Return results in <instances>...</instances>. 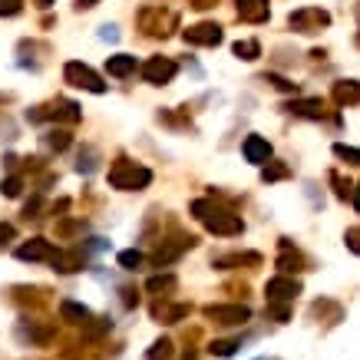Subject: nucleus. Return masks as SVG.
<instances>
[{
	"label": "nucleus",
	"instance_id": "a19ab883",
	"mask_svg": "<svg viewBox=\"0 0 360 360\" xmlns=\"http://www.w3.org/2000/svg\"><path fill=\"white\" fill-rule=\"evenodd\" d=\"M357 47H360V34H357Z\"/></svg>",
	"mask_w": 360,
	"mask_h": 360
},
{
	"label": "nucleus",
	"instance_id": "e433bc0d",
	"mask_svg": "<svg viewBox=\"0 0 360 360\" xmlns=\"http://www.w3.org/2000/svg\"><path fill=\"white\" fill-rule=\"evenodd\" d=\"M350 195H354V209L360 211V185H354V189H350Z\"/></svg>",
	"mask_w": 360,
	"mask_h": 360
},
{
	"label": "nucleus",
	"instance_id": "473e14b6",
	"mask_svg": "<svg viewBox=\"0 0 360 360\" xmlns=\"http://www.w3.org/2000/svg\"><path fill=\"white\" fill-rule=\"evenodd\" d=\"M23 10V0H0V17H17Z\"/></svg>",
	"mask_w": 360,
	"mask_h": 360
},
{
	"label": "nucleus",
	"instance_id": "4c0bfd02",
	"mask_svg": "<svg viewBox=\"0 0 360 360\" xmlns=\"http://www.w3.org/2000/svg\"><path fill=\"white\" fill-rule=\"evenodd\" d=\"M103 40H116V27H103Z\"/></svg>",
	"mask_w": 360,
	"mask_h": 360
},
{
	"label": "nucleus",
	"instance_id": "ea45409f",
	"mask_svg": "<svg viewBox=\"0 0 360 360\" xmlns=\"http://www.w3.org/2000/svg\"><path fill=\"white\" fill-rule=\"evenodd\" d=\"M40 7H50V3H53V0H37Z\"/></svg>",
	"mask_w": 360,
	"mask_h": 360
},
{
	"label": "nucleus",
	"instance_id": "f704fd0d",
	"mask_svg": "<svg viewBox=\"0 0 360 360\" xmlns=\"http://www.w3.org/2000/svg\"><path fill=\"white\" fill-rule=\"evenodd\" d=\"M14 235H17V228H14V225H0V245H3V242H10Z\"/></svg>",
	"mask_w": 360,
	"mask_h": 360
},
{
	"label": "nucleus",
	"instance_id": "c756f323",
	"mask_svg": "<svg viewBox=\"0 0 360 360\" xmlns=\"http://www.w3.org/2000/svg\"><path fill=\"white\" fill-rule=\"evenodd\" d=\"M0 189H3L7 198H17L20 189H23V179H20V175H10V179H3V185H0Z\"/></svg>",
	"mask_w": 360,
	"mask_h": 360
},
{
	"label": "nucleus",
	"instance_id": "2f4dec72",
	"mask_svg": "<svg viewBox=\"0 0 360 360\" xmlns=\"http://www.w3.org/2000/svg\"><path fill=\"white\" fill-rule=\"evenodd\" d=\"M344 245L350 248L354 255H360V225H354V228H347V231H344Z\"/></svg>",
	"mask_w": 360,
	"mask_h": 360
},
{
	"label": "nucleus",
	"instance_id": "7c9ffc66",
	"mask_svg": "<svg viewBox=\"0 0 360 360\" xmlns=\"http://www.w3.org/2000/svg\"><path fill=\"white\" fill-rule=\"evenodd\" d=\"M119 265L126 268V271H136V268L142 265V251H123L119 255Z\"/></svg>",
	"mask_w": 360,
	"mask_h": 360
},
{
	"label": "nucleus",
	"instance_id": "423d86ee",
	"mask_svg": "<svg viewBox=\"0 0 360 360\" xmlns=\"http://www.w3.org/2000/svg\"><path fill=\"white\" fill-rule=\"evenodd\" d=\"M179 23V17L172 10H162V7H146L139 14V27L149 34V37H169L172 27Z\"/></svg>",
	"mask_w": 360,
	"mask_h": 360
},
{
	"label": "nucleus",
	"instance_id": "4be33fe9",
	"mask_svg": "<svg viewBox=\"0 0 360 360\" xmlns=\"http://www.w3.org/2000/svg\"><path fill=\"white\" fill-rule=\"evenodd\" d=\"M146 291H152V294L175 291V278H172V274H155V278H149V281H146Z\"/></svg>",
	"mask_w": 360,
	"mask_h": 360
},
{
	"label": "nucleus",
	"instance_id": "ddd939ff",
	"mask_svg": "<svg viewBox=\"0 0 360 360\" xmlns=\"http://www.w3.org/2000/svg\"><path fill=\"white\" fill-rule=\"evenodd\" d=\"M242 152H245L248 162H255V166H265L268 159H271V142H268V139H261V136H248L245 146H242Z\"/></svg>",
	"mask_w": 360,
	"mask_h": 360
},
{
	"label": "nucleus",
	"instance_id": "f03ea898",
	"mask_svg": "<svg viewBox=\"0 0 360 360\" xmlns=\"http://www.w3.org/2000/svg\"><path fill=\"white\" fill-rule=\"evenodd\" d=\"M152 182V172L139 162H129V159H116L110 166V185L119 192H139Z\"/></svg>",
	"mask_w": 360,
	"mask_h": 360
},
{
	"label": "nucleus",
	"instance_id": "7ed1b4c3",
	"mask_svg": "<svg viewBox=\"0 0 360 360\" xmlns=\"http://www.w3.org/2000/svg\"><path fill=\"white\" fill-rule=\"evenodd\" d=\"M27 119L30 123H79L83 113H79V106H76L73 99H53L47 106L27 110Z\"/></svg>",
	"mask_w": 360,
	"mask_h": 360
},
{
	"label": "nucleus",
	"instance_id": "aec40b11",
	"mask_svg": "<svg viewBox=\"0 0 360 360\" xmlns=\"http://www.w3.org/2000/svg\"><path fill=\"white\" fill-rule=\"evenodd\" d=\"M70 142H73V139H70V133H66V129H50V133L43 136V146H47L50 152H63Z\"/></svg>",
	"mask_w": 360,
	"mask_h": 360
},
{
	"label": "nucleus",
	"instance_id": "9d476101",
	"mask_svg": "<svg viewBox=\"0 0 360 360\" xmlns=\"http://www.w3.org/2000/svg\"><path fill=\"white\" fill-rule=\"evenodd\" d=\"M205 314L215 324H245L251 318L245 304H211V307H205Z\"/></svg>",
	"mask_w": 360,
	"mask_h": 360
},
{
	"label": "nucleus",
	"instance_id": "bb28decb",
	"mask_svg": "<svg viewBox=\"0 0 360 360\" xmlns=\"http://www.w3.org/2000/svg\"><path fill=\"white\" fill-rule=\"evenodd\" d=\"M172 357V344L169 341H155L152 350L146 354V360H169Z\"/></svg>",
	"mask_w": 360,
	"mask_h": 360
},
{
	"label": "nucleus",
	"instance_id": "5701e85b",
	"mask_svg": "<svg viewBox=\"0 0 360 360\" xmlns=\"http://www.w3.org/2000/svg\"><path fill=\"white\" fill-rule=\"evenodd\" d=\"M189 304H175V307H155V318H162L166 324L179 321V318H189Z\"/></svg>",
	"mask_w": 360,
	"mask_h": 360
},
{
	"label": "nucleus",
	"instance_id": "f8f14e48",
	"mask_svg": "<svg viewBox=\"0 0 360 360\" xmlns=\"http://www.w3.org/2000/svg\"><path fill=\"white\" fill-rule=\"evenodd\" d=\"M235 7H238V17L248 20V23H265L271 17L268 0H235Z\"/></svg>",
	"mask_w": 360,
	"mask_h": 360
},
{
	"label": "nucleus",
	"instance_id": "2eb2a0df",
	"mask_svg": "<svg viewBox=\"0 0 360 360\" xmlns=\"http://www.w3.org/2000/svg\"><path fill=\"white\" fill-rule=\"evenodd\" d=\"M287 113L298 116V119H324V99L311 96V99H294L287 106Z\"/></svg>",
	"mask_w": 360,
	"mask_h": 360
},
{
	"label": "nucleus",
	"instance_id": "dca6fc26",
	"mask_svg": "<svg viewBox=\"0 0 360 360\" xmlns=\"http://www.w3.org/2000/svg\"><path fill=\"white\" fill-rule=\"evenodd\" d=\"M106 73L116 76V79L136 73V57H129V53H116V57H110L106 60Z\"/></svg>",
	"mask_w": 360,
	"mask_h": 360
},
{
	"label": "nucleus",
	"instance_id": "0eeeda50",
	"mask_svg": "<svg viewBox=\"0 0 360 360\" xmlns=\"http://www.w3.org/2000/svg\"><path fill=\"white\" fill-rule=\"evenodd\" d=\"M175 73H179V63L169 60V57H149L146 63H142V79L152 83V86H166V83H172Z\"/></svg>",
	"mask_w": 360,
	"mask_h": 360
},
{
	"label": "nucleus",
	"instance_id": "393cba45",
	"mask_svg": "<svg viewBox=\"0 0 360 360\" xmlns=\"http://www.w3.org/2000/svg\"><path fill=\"white\" fill-rule=\"evenodd\" d=\"M265 83H271L281 93H298V83H291V79H285V76H278V73H265Z\"/></svg>",
	"mask_w": 360,
	"mask_h": 360
},
{
	"label": "nucleus",
	"instance_id": "9b49d317",
	"mask_svg": "<svg viewBox=\"0 0 360 360\" xmlns=\"http://www.w3.org/2000/svg\"><path fill=\"white\" fill-rule=\"evenodd\" d=\"M53 255H57V248H53V242H47V238H30L27 245L17 248L20 261H53Z\"/></svg>",
	"mask_w": 360,
	"mask_h": 360
},
{
	"label": "nucleus",
	"instance_id": "c9c22d12",
	"mask_svg": "<svg viewBox=\"0 0 360 360\" xmlns=\"http://www.w3.org/2000/svg\"><path fill=\"white\" fill-rule=\"evenodd\" d=\"M215 3H218V0H192L195 10H209V7H215Z\"/></svg>",
	"mask_w": 360,
	"mask_h": 360
},
{
	"label": "nucleus",
	"instance_id": "cd10ccee",
	"mask_svg": "<svg viewBox=\"0 0 360 360\" xmlns=\"http://www.w3.org/2000/svg\"><path fill=\"white\" fill-rule=\"evenodd\" d=\"M76 172H83V175H93L96 172V152L86 149V155L79 152V162H76Z\"/></svg>",
	"mask_w": 360,
	"mask_h": 360
},
{
	"label": "nucleus",
	"instance_id": "72a5a7b5",
	"mask_svg": "<svg viewBox=\"0 0 360 360\" xmlns=\"http://www.w3.org/2000/svg\"><path fill=\"white\" fill-rule=\"evenodd\" d=\"M331 182H334V185H337V198H347V195H350V182H344L341 175H337V172H331Z\"/></svg>",
	"mask_w": 360,
	"mask_h": 360
},
{
	"label": "nucleus",
	"instance_id": "a878e982",
	"mask_svg": "<svg viewBox=\"0 0 360 360\" xmlns=\"http://www.w3.org/2000/svg\"><path fill=\"white\" fill-rule=\"evenodd\" d=\"M238 347H242L238 341H215V344L209 347V350L215 354V357H231V354H235Z\"/></svg>",
	"mask_w": 360,
	"mask_h": 360
},
{
	"label": "nucleus",
	"instance_id": "f3484780",
	"mask_svg": "<svg viewBox=\"0 0 360 360\" xmlns=\"http://www.w3.org/2000/svg\"><path fill=\"white\" fill-rule=\"evenodd\" d=\"M53 265H57V271H63V274H73V271L83 268V251H79V248H76V251H57V255H53Z\"/></svg>",
	"mask_w": 360,
	"mask_h": 360
},
{
	"label": "nucleus",
	"instance_id": "6ab92c4d",
	"mask_svg": "<svg viewBox=\"0 0 360 360\" xmlns=\"http://www.w3.org/2000/svg\"><path fill=\"white\" fill-rule=\"evenodd\" d=\"M60 314H63V321L90 324V307H83V304H76V301H63L60 304Z\"/></svg>",
	"mask_w": 360,
	"mask_h": 360
},
{
	"label": "nucleus",
	"instance_id": "1a4fd4ad",
	"mask_svg": "<svg viewBox=\"0 0 360 360\" xmlns=\"http://www.w3.org/2000/svg\"><path fill=\"white\" fill-rule=\"evenodd\" d=\"M265 294H268V304H287L301 294V281H294V278H271Z\"/></svg>",
	"mask_w": 360,
	"mask_h": 360
},
{
	"label": "nucleus",
	"instance_id": "f257e3e1",
	"mask_svg": "<svg viewBox=\"0 0 360 360\" xmlns=\"http://www.w3.org/2000/svg\"><path fill=\"white\" fill-rule=\"evenodd\" d=\"M192 215L209 228L211 235H225L228 238V235H242V231H245L242 215L222 209V205H215V202H209V198H195V202H192Z\"/></svg>",
	"mask_w": 360,
	"mask_h": 360
},
{
	"label": "nucleus",
	"instance_id": "39448f33",
	"mask_svg": "<svg viewBox=\"0 0 360 360\" xmlns=\"http://www.w3.org/2000/svg\"><path fill=\"white\" fill-rule=\"evenodd\" d=\"M63 79L76 86V90H86V93H106V83L99 79L93 66H86V63H79V60H70L66 66H63Z\"/></svg>",
	"mask_w": 360,
	"mask_h": 360
},
{
	"label": "nucleus",
	"instance_id": "c85d7f7f",
	"mask_svg": "<svg viewBox=\"0 0 360 360\" xmlns=\"http://www.w3.org/2000/svg\"><path fill=\"white\" fill-rule=\"evenodd\" d=\"M285 175H287V166H281V162H268L265 172H261L265 182H278V179H285Z\"/></svg>",
	"mask_w": 360,
	"mask_h": 360
},
{
	"label": "nucleus",
	"instance_id": "20e7f679",
	"mask_svg": "<svg viewBox=\"0 0 360 360\" xmlns=\"http://www.w3.org/2000/svg\"><path fill=\"white\" fill-rule=\"evenodd\" d=\"M287 27L294 34H321V30L331 27V14L321 10V7H298V10H291Z\"/></svg>",
	"mask_w": 360,
	"mask_h": 360
},
{
	"label": "nucleus",
	"instance_id": "b1692460",
	"mask_svg": "<svg viewBox=\"0 0 360 360\" xmlns=\"http://www.w3.org/2000/svg\"><path fill=\"white\" fill-rule=\"evenodd\" d=\"M334 155L344 159V162H350V166H360V149L347 146V142H334Z\"/></svg>",
	"mask_w": 360,
	"mask_h": 360
},
{
	"label": "nucleus",
	"instance_id": "6e6552de",
	"mask_svg": "<svg viewBox=\"0 0 360 360\" xmlns=\"http://www.w3.org/2000/svg\"><path fill=\"white\" fill-rule=\"evenodd\" d=\"M182 37H185V43H192V47H218L225 34H222V27H218V23H209V20H205V23L189 27Z\"/></svg>",
	"mask_w": 360,
	"mask_h": 360
},
{
	"label": "nucleus",
	"instance_id": "412c9836",
	"mask_svg": "<svg viewBox=\"0 0 360 360\" xmlns=\"http://www.w3.org/2000/svg\"><path fill=\"white\" fill-rule=\"evenodd\" d=\"M231 50H235V57L238 60H258L261 57V43H258V40H238Z\"/></svg>",
	"mask_w": 360,
	"mask_h": 360
},
{
	"label": "nucleus",
	"instance_id": "4468645a",
	"mask_svg": "<svg viewBox=\"0 0 360 360\" xmlns=\"http://www.w3.org/2000/svg\"><path fill=\"white\" fill-rule=\"evenodd\" d=\"M331 96H334V103L337 106H357L360 103V83L357 79H341V83H334V90H331Z\"/></svg>",
	"mask_w": 360,
	"mask_h": 360
},
{
	"label": "nucleus",
	"instance_id": "58836bf2",
	"mask_svg": "<svg viewBox=\"0 0 360 360\" xmlns=\"http://www.w3.org/2000/svg\"><path fill=\"white\" fill-rule=\"evenodd\" d=\"M96 0H76V7H93Z\"/></svg>",
	"mask_w": 360,
	"mask_h": 360
},
{
	"label": "nucleus",
	"instance_id": "a211bd4d",
	"mask_svg": "<svg viewBox=\"0 0 360 360\" xmlns=\"http://www.w3.org/2000/svg\"><path fill=\"white\" fill-rule=\"evenodd\" d=\"M278 268H281L285 274H291V271H301V268H304L301 251H294V248L285 242V245H281V258H278Z\"/></svg>",
	"mask_w": 360,
	"mask_h": 360
}]
</instances>
